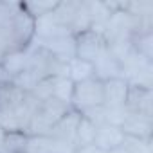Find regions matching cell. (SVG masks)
Instances as JSON below:
<instances>
[{
	"instance_id": "8fae6325",
	"label": "cell",
	"mask_w": 153,
	"mask_h": 153,
	"mask_svg": "<svg viewBox=\"0 0 153 153\" xmlns=\"http://www.w3.org/2000/svg\"><path fill=\"white\" fill-rule=\"evenodd\" d=\"M67 68H68V79L72 83H79V81L96 78L94 76V65L90 61H85V59H79V58H72L67 63Z\"/></svg>"
},
{
	"instance_id": "9a60e30c",
	"label": "cell",
	"mask_w": 153,
	"mask_h": 153,
	"mask_svg": "<svg viewBox=\"0 0 153 153\" xmlns=\"http://www.w3.org/2000/svg\"><path fill=\"white\" fill-rule=\"evenodd\" d=\"M27 133L22 131H7L6 137V153H24L27 148Z\"/></svg>"
},
{
	"instance_id": "8992f818",
	"label": "cell",
	"mask_w": 153,
	"mask_h": 153,
	"mask_svg": "<svg viewBox=\"0 0 153 153\" xmlns=\"http://www.w3.org/2000/svg\"><path fill=\"white\" fill-rule=\"evenodd\" d=\"M128 88H130V85L123 78H114V79L103 81V94H105L103 106L105 108H123L126 105Z\"/></svg>"
},
{
	"instance_id": "9c48e42d",
	"label": "cell",
	"mask_w": 153,
	"mask_h": 153,
	"mask_svg": "<svg viewBox=\"0 0 153 153\" xmlns=\"http://www.w3.org/2000/svg\"><path fill=\"white\" fill-rule=\"evenodd\" d=\"M121 130L124 135H130V137L151 139V117L128 112L126 119L121 124Z\"/></svg>"
},
{
	"instance_id": "277c9868",
	"label": "cell",
	"mask_w": 153,
	"mask_h": 153,
	"mask_svg": "<svg viewBox=\"0 0 153 153\" xmlns=\"http://www.w3.org/2000/svg\"><path fill=\"white\" fill-rule=\"evenodd\" d=\"M105 49H106V42L103 34L92 29L76 36V58H79V59L94 63Z\"/></svg>"
},
{
	"instance_id": "7a4b0ae2",
	"label": "cell",
	"mask_w": 153,
	"mask_h": 153,
	"mask_svg": "<svg viewBox=\"0 0 153 153\" xmlns=\"http://www.w3.org/2000/svg\"><path fill=\"white\" fill-rule=\"evenodd\" d=\"M72 106L67 103H61L54 97L51 99H43L40 101V105L36 106L27 135L29 137H40V135H49V131L52 130V126L70 110Z\"/></svg>"
},
{
	"instance_id": "ba28073f",
	"label": "cell",
	"mask_w": 153,
	"mask_h": 153,
	"mask_svg": "<svg viewBox=\"0 0 153 153\" xmlns=\"http://www.w3.org/2000/svg\"><path fill=\"white\" fill-rule=\"evenodd\" d=\"M124 106L131 114H140V115L151 117V90L130 85Z\"/></svg>"
},
{
	"instance_id": "e0dca14e",
	"label": "cell",
	"mask_w": 153,
	"mask_h": 153,
	"mask_svg": "<svg viewBox=\"0 0 153 153\" xmlns=\"http://www.w3.org/2000/svg\"><path fill=\"white\" fill-rule=\"evenodd\" d=\"M6 137H7V131L4 128H0V153H6Z\"/></svg>"
},
{
	"instance_id": "7c38bea8",
	"label": "cell",
	"mask_w": 153,
	"mask_h": 153,
	"mask_svg": "<svg viewBox=\"0 0 153 153\" xmlns=\"http://www.w3.org/2000/svg\"><path fill=\"white\" fill-rule=\"evenodd\" d=\"M72 94H74V83L68 78H61V76L51 78V97L70 105Z\"/></svg>"
},
{
	"instance_id": "5b68a950",
	"label": "cell",
	"mask_w": 153,
	"mask_h": 153,
	"mask_svg": "<svg viewBox=\"0 0 153 153\" xmlns=\"http://www.w3.org/2000/svg\"><path fill=\"white\" fill-rule=\"evenodd\" d=\"M79 117L81 114L76 112V110H68L54 126L52 130L49 131L47 137L58 140V142H63V144H68L74 148V139H76V130H78V123H79ZM76 149V148H74Z\"/></svg>"
},
{
	"instance_id": "6da1fadb",
	"label": "cell",
	"mask_w": 153,
	"mask_h": 153,
	"mask_svg": "<svg viewBox=\"0 0 153 153\" xmlns=\"http://www.w3.org/2000/svg\"><path fill=\"white\" fill-rule=\"evenodd\" d=\"M40 99L33 92L15 87L11 81L0 85V128L27 133Z\"/></svg>"
},
{
	"instance_id": "2e32d148",
	"label": "cell",
	"mask_w": 153,
	"mask_h": 153,
	"mask_svg": "<svg viewBox=\"0 0 153 153\" xmlns=\"http://www.w3.org/2000/svg\"><path fill=\"white\" fill-rule=\"evenodd\" d=\"M74 153H106V151H103V149H99L97 146L90 144V146H83V148H76Z\"/></svg>"
},
{
	"instance_id": "3957f363",
	"label": "cell",
	"mask_w": 153,
	"mask_h": 153,
	"mask_svg": "<svg viewBox=\"0 0 153 153\" xmlns=\"http://www.w3.org/2000/svg\"><path fill=\"white\" fill-rule=\"evenodd\" d=\"M105 101V94H103V81L97 78H90L79 83H74V94H72V101L70 106L76 112H87L97 106H103Z\"/></svg>"
},
{
	"instance_id": "4fadbf2b",
	"label": "cell",
	"mask_w": 153,
	"mask_h": 153,
	"mask_svg": "<svg viewBox=\"0 0 153 153\" xmlns=\"http://www.w3.org/2000/svg\"><path fill=\"white\" fill-rule=\"evenodd\" d=\"M94 137H96V124L88 117L81 115L78 123V130H76L74 148H83V146L94 144Z\"/></svg>"
},
{
	"instance_id": "5bb4252c",
	"label": "cell",
	"mask_w": 153,
	"mask_h": 153,
	"mask_svg": "<svg viewBox=\"0 0 153 153\" xmlns=\"http://www.w3.org/2000/svg\"><path fill=\"white\" fill-rule=\"evenodd\" d=\"M121 148H123L126 153H153L151 139H140V137L124 135Z\"/></svg>"
},
{
	"instance_id": "52a82bcc",
	"label": "cell",
	"mask_w": 153,
	"mask_h": 153,
	"mask_svg": "<svg viewBox=\"0 0 153 153\" xmlns=\"http://www.w3.org/2000/svg\"><path fill=\"white\" fill-rule=\"evenodd\" d=\"M124 133L119 126L108 124V123H101L96 126V137H94V146H97L99 149L110 153L115 148H119L123 144Z\"/></svg>"
},
{
	"instance_id": "30bf717a",
	"label": "cell",
	"mask_w": 153,
	"mask_h": 153,
	"mask_svg": "<svg viewBox=\"0 0 153 153\" xmlns=\"http://www.w3.org/2000/svg\"><path fill=\"white\" fill-rule=\"evenodd\" d=\"M92 65H94V76L97 79H101V81L114 79V78H123L121 76V65L108 52V49H105Z\"/></svg>"
}]
</instances>
